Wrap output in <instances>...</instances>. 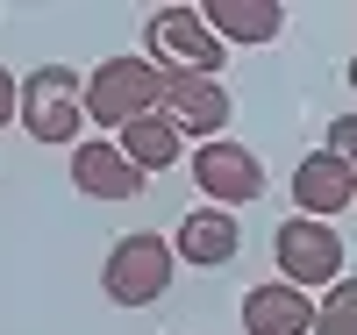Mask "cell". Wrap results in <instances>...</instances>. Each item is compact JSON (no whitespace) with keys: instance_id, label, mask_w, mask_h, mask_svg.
I'll return each instance as SVG.
<instances>
[{"instance_id":"6","label":"cell","mask_w":357,"mask_h":335,"mask_svg":"<svg viewBox=\"0 0 357 335\" xmlns=\"http://www.w3.org/2000/svg\"><path fill=\"white\" fill-rule=\"evenodd\" d=\"M193 186H200L207 207H250L264 193V164H257V150H243L236 136H215V143L193 150Z\"/></svg>"},{"instance_id":"1","label":"cell","mask_w":357,"mask_h":335,"mask_svg":"<svg viewBox=\"0 0 357 335\" xmlns=\"http://www.w3.org/2000/svg\"><path fill=\"white\" fill-rule=\"evenodd\" d=\"M165 107V72L151 57H107V65L86 72V121H100V129L122 136L129 121L158 114Z\"/></svg>"},{"instance_id":"10","label":"cell","mask_w":357,"mask_h":335,"mask_svg":"<svg viewBox=\"0 0 357 335\" xmlns=\"http://www.w3.org/2000/svg\"><path fill=\"white\" fill-rule=\"evenodd\" d=\"M243 328L250 335H314V299L301 286H286V279L250 286L243 293Z\"/></svg>"},{"instance_id":"14","label":"cell","mask_w":357,"mask_h":335,"mask_svg":"<svg viewBox=\"0 0 357 335\" xmlns=\"http://www.w3.org/2000/svg\"><path fill=\"white\" fill-rule=\"evenodd\" d=\"M314 335H357V279H336L314 299Z\"/></svg>"},{"instance_id":"11","label":"cell","mask_w":357,"mask_h":335,"mask_svg":"<svg viewBox=\"0 0 357 335\" xmlns=\"http://www.w3.org/2000/svg\"><path fill=\"white\" fill-rule=\"evenodd\" d=\"M357 200V178L329 157V150H314V157H301L293 164V207H301L307 221H329V215H343V207Z\"/></svg>"},{"instance_id":"8","label":"cell","mask_w":357,"mask_h":335,"mask_svg":"<svg viewBox=\"0 0 357 335\" xmlns=\"http://www.w3.org/2000/svg\"><path fill=\"white\" fill-rule=\"evenodd\" d=\"M172 250L193 271H222V264H236V250H243V221H236L229 207H193V215L178 221V235H172Z\"/></svg>"},{"instance_id":"15","label":"cell","mask_w":357,"mask_h":335,"mask_svg":"<svg viewBox=\"0 0 357 335\" xmlns=\"http://www.w3.org/2000/svg\"><path fill=\"white\" fill-rule=\"evenodd\" d=\"M321 150H329V157L357 178V114H336V121H329V143H321Z\"/></svg>"},{"instance_id":"2","label":"cell","mask_w":357,"mask_h":335,"mask_svg":"<svg viewBox=\"0 0 357 335\" xmlns=\"http://www.w3.org/2000/svg\"><path fill=\"white\" fill-rule=\"evenodd\" d=\"M22 129L36 136V143H65L79 150V129H86V79L72 65H36L22 79Z\"/></svg>"},{"instance_id":"4","label":"cell","mask_w":357,"mask_h":335,"mask_svg":"<svg viewBox=\"0 0 357 335\" xmlns=\"http://www.w3.org/2000/svg\"><path fill=\"white\" fill-rule=\"evenodd\" d=\"M143 50L158 72H207V79H222V57H229V43L207 29L200 8H158L143 22Z\"/></svg>"},{"instance_id":"12","label":"cell","mask_w":357,"mask_h":335,"mask_svg":"<svg viewBox=\"0 0 357 335\" xmlns=\"http://www.w3.org/2000/svg\"><path fill=\"white\" fill-rule=\"evenodd\" d=\"M200 15L222 43H279V29H286L279 0H207Z\"/></svg>"},{"instance_id":"3","label":"cell","mask_w":357,"mask_h":335,"mask_svg":"<svg viewBox=\"0 0 357 335\" xmlns=\"http://www.w3.org/2000/svg\"><path fill=\"white\" fill-rule=\"evenodd\" d=\"M172 264H178V250L165 235H151V228H136V235H122L107 250V264H100V293L114 299V307H158V299L172 293Z\"/></svg>"},{"instance_id":"17","label":"cell","mask_w":357,"mask_h":335,"mask_svg":"<svg viewBox=\"0 0 357 335\" xmlns=\"http://www.w3.org/2000/svg\"><path fill=\"white\" fill-rule=\"evenodd\" d=\"M350 93H357V57H350Z\"/></svg>"},{"instance_id":"7","label":"cell","mask_w":357,"mask_h":335,"mask_svg":"<svg viewBox=\"0 0 357 335\" xmlns=\"http://www.w3.org/2000/svg\"><path fill=\"white\" fill-rule=\"evenodd\" d=\"M229 86L222 79H207V72H165V121L178 136H200V143H215L222 129H229Z\"/></svg>"},{"instance_id":"9","label":"cell","mask_w":357,"mask_h":335,"mask_svg":"<svg viewBox=\"0 0 357 335\" xmlns=\"http://www.w3.org/2000/svg\"><path fill=\"white\" fill-rule=\"evenodd\" d=\"M72 186H79L86 200H136V193H143V171L129 164V150H122V143L93 136V143H79V150H72Z\"/></svg>"},{"instance_id":"13","label":"cell","mask_w":357,"mask_h":335,"mask_svg":"<svg viewBox=\"0 0 357 335\" xmlns=\"http://www.w3.org/2000/svg\"><path fill=\"white\" fill-rule=\"evenodd\" d=\"M114 143L129 150V164H136L143 178H151V171H172L178 157H186V150H178V143H186V136H178V129H172L165 114H143V121H129V129L114 136Z\"/></svg>"},{"instance_id":"5","label":"cell","mask_w":357,"mask_h":335,"mask_svg":"<svg viewBox=\"0 0 357 335\" xmlns=\"http://www.w3.org/2000/svg\"><path fill=\"white\" fill-rule=\"evenodd\" d=\"M272 257H279V271H286V286H301V293H314V286L329 293V286L343 279V235H336L329 221H307V215L279 221Z\"/></svg>"},{"instance_id":"16","label":"cell","mask_w":357,"mask_h":335,"mask_svg":"<svg viewBox=\"0 0 357 335\" xmlns=\"http://www.w3.org/2000/svg\"><path fill=\"white\" fill-rule=\"evenodd\" d=\"M8 121H22V79L0 65V129H8Z\"/></svg>"}]
</instances>
